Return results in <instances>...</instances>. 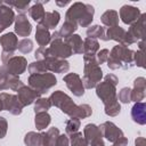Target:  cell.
Wrapping results in <instances>:
<instances>
[{
    "label": "cell",
    "mask_w": 146,
    "mask_h": 146,
    "mask_svg": "<svg viewBox=\"0 0 146 146\" xmlns=\"http://www.w3.org/2000/svg\"><path fill=\"white\" fill-rule=\"evenodd\" d=\"M50 100L54 105L58 106L64 113L68 114L70 116H74V117H86L89 116L91 114V108L88 105H80V106H75L74 103L71 100V98L68 96H66L65 94H63L60 90L54 92L50 96Z\"/></svg>",
    "instance_id": "1"
},
{
    "label": "cell",
    "mask_w": 146,
    "mask_h": 146,
    "mask_svg": "<svg viewBox=\"0 0 146 146\" xmlns=\"http://www.w3.org/2000/svg\"><path fill=\"white\" fill-rule=\"evenodd\" d=\"M132 62H133V51H131L123 44L115 46L107 60L108 67L113 70L119 67H122V68L131 67Z\"/></svg>",
    "instance_id": "2"
},
{
    "label": "cell",
    "mask_w": 146,
    "mask_h": 146,
    "mask_svg": "<svg viewBox=\"0 0 146 146\" xmlns=\"http://www.w3.org/2000/svg\"><path fill=\"white\" fill-rule=\"evenodd\" d=\"M116 82H117L116 76H114L112 74H108L105 78V81L103 83H100V86L97 87V95L104 102L105 105L116 100V98H115Z\"/></svg>",
    "instance_id": "3"
},
{
    "label": "cell",
    "mask_w": 146,
    "mask_h": 146,
    "mask_svg": "<svg viewBox=\"0 0 146 146\" xmlns=\"http://www.w3.org/2000/svg\"><path fill=\"white\" fill-rule=\"evenodd\" d=\"M86 68H84V86L87 88H94L102 79V70L98 67V63L94 59V57L84 58Z\"/></svg>",
    "instance_id": "4"
},
{
    "label": "cell",
    "mask_w": 146,
    "mask_h": 146,
    "mask_svg": "<svg viewBox=\"0 0 146 146\" xmlns=\"http://www.w3.org/2000/svg\"><path fill=\"white\" fill-rule=\"evenodd\" d=\"M30 86L39 94L46 92L49 88L55 86L57 83L56 78L51 73H46V74H33L29 79Z\"/></svg>",
    "instance_id": "5"
},
{
    "label": "cell",
    "mask_w": 146,
    "mask_h": 146,
    "mask_svg": "<svg viewBox=\"0 0 146 146\" xmlns=\"http://www.w3.org/2000/svg\"><path fill=\"white\" fill-rule=\"evenodd\" d=\"M48 50V57L54 56V57H68L72 54L71 48L67 44H64L60 39H54L52 44Z\"/></svg>",
    "instance_id": "6"
},
{
    "label": "cell",
    "mask_w": 146,
    "mask_h": 146,
    "mask_svg": "<svg viewBox=\"0 0 146 146\" xmlns=\"http://www.w3.org/2000/svg\"><path fill=\"white\" fill-rule=\"evenodd\" d=\"M100 131H103V135L110 140V141H116V140H119L120 138H122L123 137V132L115 125V124H113L112 122H105L102 127H100V129H99Z\"/></svg>",
    "instance_id": "7"
},
{
    "label": "cell",
    "mask_w": 146,
    "mask_h": 146,
    "mask_svg": "<svg viewBox=\"0 0 146 146\" xmlns=\"http://www.w3.org/2000/svg\"><path fill=\"white\" fill-rule=\"evenodd\" d=\"M67 87L72 90V92L75 95V96H82L83 92H84V89H83V84L79 78V75L74 74V73H71V74H67L65 78H64Z\"/></svg>",
    "instance_id": "8"
},
{
    "label": "cell",
    "mask_w": 146,
    "mask_h": 146,
    "mask_svg": "<svg viewBox=\"0 0 146 146\" xmlns=\"http://www.w3.org/2000/svg\"><path fill=\"white\" fill-rule=\"evenodd\" d=\"M121 18L122 21L125 23V24H132L133 22L138 21L139 19V9L138 8H135V7H131V6H123L121 11Z\"/></svg>",
    "instance_id": "9"
},
{
    "label": "cell",
    "mask_w": 146,
    "mask_h": 146,
    "mask_svg": "<svg viewBox=\"0 0 146 146\" xmlns=\"http://www.w3.org/2000/svg\"><path fill=\"white\" fill-rule=\"evenodd\" d=\"M146 105L143 102H138L133 105L131 110V116L135 122L138 124H145L146 123Z\"/></svg>",
    "instance_id": "10"
},
{
    "label": "cell",
    "mask_w": 146,
    "mask_h": 146,
    "mask_svg": "<svg viewBox=\"0 0 146 146\" xmlns=\"http://www.w3.org/2000/svg\"><path fill=\"white\" fill-rule=\"evenodd\" d=\"M8 73L10 74H21L24 72L25 67H26V60L23 57H14L11 59L8 60Z\"/></svg>",
    "instance_id": "11"
},
{
    "label": "cell",
    "mask_w": 146,
    "mask_h": 146,
    "mask_svg": "<svg viewBox=\"0 0 146 146\" xmlns=\"http://www.w3.org/2000/svg\"><path fill=\"white\" fill-rule=\"evenodd\" d=\"M18 100L21 102L22 105H29L31 104L36 97H39V92H36L35 90H32L27 87H22L21 89H18Z\"/></svg>",
    "instance_id": "12"
},
{
    "label": "cell",
    "mask_w": 146,
    "mask_h": 146,
    "mask_svg": "<svg viewBox=\"0 0 146 146\" xmlns=\"http://www.w3.org/2000/svg\"><path fill=\"white\" fill-rule=\"evenodd\" d=\"M144 18H145V15L143 14L141 17L137 21V23H135L133 25H131L129 32H127L135 41H137L138 39H143L144 38V26H145Z\"/></svg>",
    "instance_id": "13"
},
{
    "label": "cell",
    "mask_w": 146,
    "mask_h": 146,
    "mask_svg": "<svg viewBox=\"0 0 146 146\" xmlns=\"http://www.w3.org/2000/svg\"><path fill=\"white\" fill-rule=\"evenodd\" d=\"M145 97V79L138 78L135 80V89L131 90V100L139 102Z\"/></svg>",
    "instance_id": "14"
},
{
    "label": "cell",
    "mask_w": 146,
    "mask_h": 146,
    "mask_svg": "<svg viewBox=\"0 0 146 146\" xmlns=\"http://www.w3.org/2000/svg\"><path fill=\"white\" fill-rule=\"evenodd\" d=\"M15 29H16V32L22 36H26L31 32V25L27 22V19L25 18V16H18L17 17Z\"/></svg>",
    "instance_id": "15"
},
{
    "label": "cell",
    "mask_w": 146,
    "mask_h": 146,
    "mask_svg": "<svg viewBox=\"0 0 146 146\" xmlns=\"http://www.w3.org/2000/svg\"><path fill=\"white\" fill-rule=\"evenodd\" d=\"M58 130L56 128H51L47 133L41 135V140H43L42 146H56L58 139Z\"/></svg>",
    "instance_id": "16"
},
{
    "label": "cell",
    "mask_w": 146,
    "mask_h": 146,
    "mask_svg": "<svg viewBox=\"0 0 146 146\" xmlns=\"http://www.w3.org/2000/svg\"><path fill=\"white\" fill-rule=\"evenodd\" d=\"M0 43L2 44L5 50H10V52H13V50L17 46V39L14 33H7L0 39Z\"/></svg>",
    "instance_id": "17"
},
{
    "label": "cell",
    "mask_w": 146,
    "mask_h": 146,
    "mask_svg": "<svg viewBox=\"0 0 146 146\" xmlns=\"http://www.w3.org/2000/svg\"><path fill=\"white\" fill-rule=\"evenodd\" d=\"M108 39H113V40L120 41L123 44L124 43V40H125V31L123 29H121L120 26L110 27V30L107 31V38H106V40H108Z\"/></svg>",
    "instance_id": "18"
},
{
    "label": "cell",
    "mask_w": 146,
    "mask_h": 146,
    "mask_svg": "<svg viewBox=\"0 0 146 146\" xmlns=\"http://www.w3.org/2000/svg\"><path fill=\"white\" fill-rule=\"evenodd\" d=\"M14 18V14L9 8H1L0 9V31L6 29L8 25L11 24Z\"/></svg>",
    "instance_id": "19"
},
{
    "label": "cell",
    "mask_w": 146,
    "mask_h": 146,
    "mask_svg": "<svg viewBox=\"0 0 146 146\" xmlns=\"http://www.w3.org/2000/svg\"><path fill=\"white\" fill-rule=\"evenodd\" d=\"M98 42L91 38H87L86 41H84V46H83V49H84V52H86V56L84 58H90L94 56V52L96 50H98Z\"/></svg>",
    "instance_id": "20"
},
{
    "label": "cell",
    "mask_w": 146,
    "mask_h": 146,
    "mask_svg": "<svg viewBox=\"0 0 146 146\" xmlns=\"http://www.w3.org/2000/svg\"><path fill=\"white\" fill-rule=\"evenodd\" d=\"M35 39L38 41V43L43 47L46 46L49 40H50V34L48 33V31L46 30V27H43L42 25H39L38 29H36V34H35Z\"/></svg>",
    "instance_id": "21"
},
{
    "label": "cell",
    "mask_w": 146,
    "mask_h": 146,
    "mask_svg": "<svg viewBox=\"0 0 146 146\" xmlns=\"http://www.w3.org/2000/svg\"><path fill=\"white\" fill-rule=\"evenodd\" d=\"M46 19L41 21V24H43L44 26L43 27H48V29H54L58 21H59V14L57 11H54V13H50V14H44V17Z\"/></svg>",
    "instance_id": "22"
},
{
    "label": "cell",
    "mask_w": 146,
    "mask_h": 146,
    "mask_svg": "<svg viewBox=\"0 0 146 146\" xmlns=\"http://www.w3.org/2000/svg\"><path fill=\"white\" fill-rule=\"evenodd\" d=\"M49 123H50V116L46 112H41V113L36 114V116H35V125H36V128L39 130L44 129Z\"/></svg>",
    "instance_id": "23"
},
{
    "label": "cell",
    "mask_w": 146,
    "mask_h": 146,
    "mask_svg": "<svg viewBox=\"0 0 146 146\" xmlns=\"http://www.w3.org/2000/svg\"><path fill=\"white\" fill-rule=\"evenodd\" d=\"M66 41L73 48V52H76V54L82 52L83 46H82V41H81V39H80L79 35H71L70 38L66 39Z\"/></svg>",
    "instance_id": "24"
},
{
    "label": "cell",
    "mask_w": 146,
    "mask_h": 146,
    "mask_svg": "<svg viewBox=\"0 0 146 146\" xmlns=\"http://www.w3.org/2000/svg\"><path fill=\"white\" fill-rule=\"evenodd\" d=\"M102 21H103V23L104 24H106V25H114V26H116V24H117V21H119V18H117V14L115 13V11H106L104 15H103V17H102Z\"/></svg>",
    "instance_id": "25"
},
{
    "label": "cell",
    "mask_w": 146,
    "mask_h": 146,
    "mask_svg": "<svg viewBox=\"0 0 146 146\" xmlns=\"http://www.w3.org/2000/svg\"><path fill=\"white\" fill-rule=\"evenodd\" d=\"M25 144L29 146H36L41 144V135H36L34 132H30L25 137Z\"/></svg>",
    "instance_id": "26"
},
{
    "label": "cell",
    "mask_w": 146,
    "mask_h": 146,
    "mask_svg": "<svg viewBox=\"0 0 146 146\" xmlns=\"http://www.w3.org/2000/svg\"><path fill=\"white\" fill-rule=\"evenodd\" d=\"M105 113L107 115H111V116H114L116 114L120 113V104L115 100L113 103H110L107 105H105Z\"/></svg>",
    "instance_id": "27"
},
{
    "label": "cell",
    "mask_w": 146,
    "mask_h": 146,
    "mask_svg": "<svg viewBox=\"0 0 146 146\" xmlns=\"http://www.w3.org/2000/svg\"><path fill=\"white\" fill-rule=\"evenodd\" d=\"M87 33H88V35H89V38H102V39H104L105 40V36H104V30L100 27V26H98V25H95V26H92L91 29H89L88 31H87Z\"/></svg>",
    "instance_id": "28"
},
{
    "label": "cell",
    "mask_w": 146,
    "mask_h": 146,
    "mask_svg": "<svg viewBox=\"0 0 146 146\" xmlns=\"http://www.w3.org/2000/svg\"><path fill=\"white\" fill-rule=\"evenodd\" d=\"M76 30V25H75V23L74 22H66L64 25H63V27H62V30H60V32H59V34H62V36H67L68 34H71L73 31H75Z\"/></svg>",
    "instance_id": "29"
},
{
    "label": "cell",
    "mask_w": 146,
    "mask_h": 146,
    "mask_svg": "<svg viewBox=\"0 0 146 146\" xmlns=\"http://www.w3.org/2000/svg\"><path fill=\"white\" fill-rule=\"evenodd\" d=\"M30 14L33 17V19L38 21V22H41L42 17H44V13H43V9L41 6H34L33 8H31Z\"/></svg>",
    "instance_id": "30"
},
{
    "label": "cell",
    "mask_w": 146,
    "mask_h": 146,
    "mask_svg": "<svg viewBox=\"0 0 146 146\" xmlns=\"http://www.w3.org/2000/svg\"><path fill=\"white\" fill-rule=\"evenodd\" d=\"M49 107H50V102H49L48 99L40 98V99L36 102V104H35V113L46 112Z\"/></svg>",
    "instance_id": "31"
},
{
    "label": "cell",
    "mask_w": 146,
    "mask_h": 146,
    "mask_svg": "<svg viewBox=\"0 0 146 146\" xmlns=\"http://www.w3.org/2000/svg\"><path fill=\"white\" fill-rule=\"evenodd\" d=\"M71 143H72V146H88L87 140L83 138L82 133H72Z\"/></svg>",
    "instance_id": "32"
},
{
    "label": "cell",
    "mask_w": 146,
    "mask_h": 146,
    "mask_svg": "<svg viewBox=\"0 0 146 146\" xmlns=\"http://www.w3.org/2000/svg\"><path fill=\"white\" fill-rule=\"evenodd\" d=\"M79 127H80V121H79L76 117L71 119V120L67 121V123H66V131H67L68 133H74V132L78 131Z\"/></svg>",
    "instance_id": "33"
},
{
    "label": "cell",
    "mask_w": 146,
    "mask_h": 146,
    "mask_svg": "<svg viewBox=\"0 0 146 146\" xmlns=\"http://www.w3.org/2000/svg\"><path fill=\"white\" fill-rule=\"evenodd\" d=\"M119 99L122 103H129V102H131V89L123 88L120 91V94H119Z\"/></svg>",
    "instance_id": "34"
},
{
    "label": "cell",
    "mask_w": 146,
    "mask_h": 146,
    "mask_svg": "<svg viewBox=\"0 0 146 146\" xmlns=\"http://www.w3.org/2000/svg\"><path fill=\"white\" fill-rule=\"evenodd\" d=\"M6 70V67L5 66H2L1 68H0V89H6V88H8L7 87V84H6V82H8V75H7V71H5Z\"/></svg>",
    "instance_id": "35"
},
{
    "label": "cell",
    "mask_w": 146,
    "mask_h": 146,
    "mask_svg": "<svg viewBox=\"0 0 146 146\" xmlns=\"http://www.w3.org/2000/svg\"><path fill=\"white\" fill-rule=\"evenodd\" d=\"M18 49L22 51V52H29L32 50V42L31 40L29 39H24L19 42V46H18Z\"/></svg>",
    "instance_id": "36"
},
{
    "label": "cell",
    "mask_w": 146,
    "mask_h": 146,
    "mask_svg": "<svg viewBox=\"0 0 146 146\" xmlns=\"http://www.w3.org/2000/svg\"><path fill=\"white\" fill-rule=\"evenodd\" d=\"M133 60L135 63L140 66V67H144V52L140 50V51H137V52H133Z\"/></svg>",
    "instance_id": "37"
},
{
    "label": "cell",
    "mask_w": 146,
    "mask_h": 146,
    "mask_svg": "<svg viewBox=\"0 0 146 146\" xmlns=\"http://www.w3.org/2000/svg\"><path fill=\"white\" fill-rule=\"evenodd\" d=\"M107 54H108V50L107 49H103V50H100L99 52H98V56H97V63L98 64H102L103 62H105L106 60V57H107Z\"/></svg>",
    "instance_id": "38"
},
{
    "label": "cell",
    "mask_w": 146,
    "mask_h": 146,
    "mask_svg": "<svg viewBox=\"0 0 146 146\" xmlns=\"http://www.w3.org/2000/svg\"><path fill=\"white\" fill-rule=\"evenodd\" d=\"M56 146H68V139L66 138V136H58Z\"/></svg>",
    "instance_id": "39"
},
{
    "label": "cell",
    "mask_w": 146,
    "mask_h": 146,
    "mask_svg": "<svg viewBox=\"0 0 146 146\" xmlns=\"http://www.w3.org/2000/svg\"><path fill=\"white\" fill-rule=\"evenodd\" d=\"M7 128V123L3 120V117H0V138H3V136L6 135V129Z\"/></svg>",
    "instance_id": "40"
},
{
    "label": "cell",
    "mask_w": 146,
    "mask_h": 146,
    "mask_svg": "<svg viewBox=\"0 0 146 146\" xmlns=\"http://www.w3.org/2000/svg\"><path fill=\"white\" fill-rule=\"evenodd\" d=\"M127 144H128V139L124 138V137H122L119 140H116L113 146H127Z\"/></svg>",
    "instance_id": "41"
},
{
    "label": "cell",
    "mask_w": 146,
    "mask_h": 146,
    "mask_svg": "<svg viewBox=\"0 0 146 146\" xmlns=\"http://www.w3.org/2000/svg\"><path fill=\"white\" fill-rule=\"evenodd\" d=\"M144 144H145V139L144 138H138V139H136V146H144Z\"/></svg>",
    "instance_id": "42"
},
{
    "label": "cell",
    "mask_w": 146,
    "mask_h": 146,
    "mask_svg": "<svg viewBox=\"0 0 146 146\" xmlns=\"http://www.w3.org/2000/svg\"><path fill=\"white\" fill-rule=\"evenodd\" d=\"M2 110H3V100H2V97L0 95V111H2Z\"/></svg>",
    "instance_id": "43"
}]
</instances>
